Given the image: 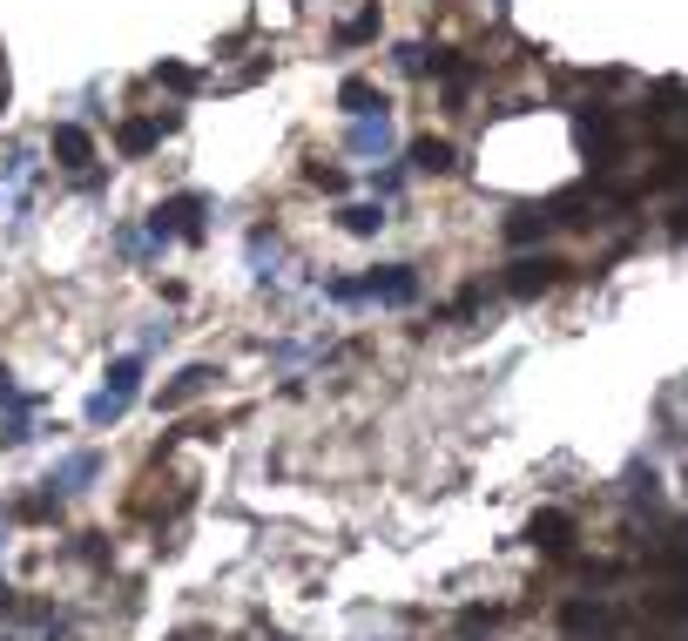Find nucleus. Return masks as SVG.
Here are the masks:
<instances>
[{"label":"nucleus","instance_id":"1","mask_svg":"<svg viewBox=\"0 0 688 641\" xmlns=\"http://www.w3.org/2000/svg\"><path fill=\"white\" fill-rule=\"evenodd\" d=\"M202 210H210V196H170L162 210H149V250L162 244H202Z\"/></svg>","mask_w":688,"mask_h":641},{"label":"nucleus","instance_id":"2","mask_svg":"<svg viewBox=\"0 0 688 641\" xmlns=\"http://www.w3.org/2000/svg\"><path fill=\"white\" fill-rule=\"evenodd\" d=\"M581 149H587L594 170H615L621 155H628V136H621V123H615V108H587V115H581Z\"/></svg>","mask_w":688,"mask_h":641},{"label":"nucleus","instance_id":"3","mask_svg":"<svg viewBox=\"0 0 688 641\" xmlns=\"http://www.w3.org/2000/svg\"><path fill=\"white\" fill-rule=\"evenodd\" d=\"M392 142H398V129H392V108L351 115V129H345V149H351V155H364V163H385V155H392Z\"/></svg>","mask_w":688,"mask_h":641},{"label":"nucleus","instance_id":"4","mask_svg":"<svg viewBox=\"0 0 688 641\" xmlns=\"http://www.w3.org/2000/svg\"><path fill=\"white\" fill-rule=\"evenodd\" d=\"M358 298L364 304H419V270L412 264H385L372 277H358Z\"/></svg>","mask_w":688,"mask_h":641},{"label":"nucleus","instance_id":"5","mask_svg":"<svg viewBox=\"0 0 688 641\" xmlns=\"http://www.w3.org/2000/svg\"><path fill=\"white\" fill-rule=\"evenodd\" d=\"M560 277H567V264H560V257H547V250H540V257H513L506 291H513V298H540V291H553V284H560Z\"/></svg>","mask_w":688,"mask_h":641},{"label":"nucleus","instance_id":"6","mask_svg":"<svg viewBox=\"0 0 688 641\" xmlns=\"http://www.w3.org/2000/svg\"><path fill=\"white\" fill-rule=\"evenodd\" d=\"M574 513H560V506H547V513H534V527H526V540H534L540 553H574Z\"/></svg>","mask_w":688,"mask_h":641},{"label":"nucleus","instance_id":"7","mask_svg":"<svg viewBox=\"0 0 688 641\" xmlns=\"http://www.w3.org/2000/svg\"><path fill=\"white\" fill-rule=\"evenodd\" d=\"M217 378H223L217 365H189V372H176L170 385H162V392H155V406H162V412H183V406H189V398H202V392H210Z\"/></svg>","mask_w":688,"mask_h":641},{"label":"nucleus","instance_id":"8","mask_svg":"<svg viewBox=\"0 0 688 641\" xmlns=\"http://www.w3.org/2000/svg\"><path fill=\"white\" fill-rule=\"evenodd\" d=\"M48 149H55L61 170H89V163H95V136L74 129V123H55V129H48Z\"/></svg>","mask_w":688,"mask_h":641},{"label":"nucleus","instance_id":"9","mask_svg":"<svg viewBox=\"0 0 688 641\" xmlns=\"http://www.w3.org/2000/svg\"><path fill=\"white\" fill-rule=\"evenodd\" d=\"M405 163H412L419 176H453L459 170V149L445 142V136H419L412 149H405Z\"/></svg>","mask_w":688,"mask_h":641},{"label":"nucleus","instance_id":"10","mask_svg":"<svg viewBox=\"0 0 688 641\" xmlns=\"http://www.w3.org/2000/svg\"><path fill=\"white\" fill-rule=\"evenodd\" d=\"M95 479H102V453H68V459L55 466V479H48V487L68 500V493H89Z\"/></svg>","mask_w":688,"mask_h":641},{"label":"nucleus","instance_id":"11","mask_svg":"<svg viewBox=\"0 0 688 641\" xmlns=\"http://www.w3.org/2000/svg\"><path fill=\"white\" fill-rule=\"evenodd\" d=\"M547 230H553L547 203H526V210H513V217H506V244H513V250H526V244H540Z\"/></svg>","mask_w":688,"mask_h":641},{"label":"nucleus","instance_id":"12","mask_svg":"<svg viewBox=\"0 0 688 641\" xmlns=\"http://www.w3.org/2000/svg\"><path fill=\"white\" fill-rule=\"evenodd\" d=\"M277 264H283L277 236H270V230H250V277H257V284H277V277H283Z\"/></svg>","mask_w":688,"mask_h":641},{"label":"nucleus","instance_id":"13","mask_svg":"<svg viewBox=\"0 0 688 641\" xmlns=\"http://www.w3.org/2000/svg\"><path fill=\"white\" fill-rule=\"evenodd\" d=\"M162 129H176V115H162V123H121V155H149L155 142H162Z\"/></svg>","mask_w":688,"mask_h":641},{"label":"nucleus","instance_id":"14","mask_svg":"<svg viewBox=\"0 0 688 641\" xmlns=\"http://www.w3.org/2000/svg\"><path fill=\"white\" fill-rule=\"evenodd\" d=\"M338 108H345V115H372V108H385V95H378V82L351 74V82H338Z\"/></svg>","mask_w":688,"mask_h":641},{"label":"nucleus","instance_id":"15","mask_svg":"<svg viewBox=\"0 0 688 641\" xmlns=\"http://www.w3.org/2000/svg\"><path fill=\"white\" fill-rule=\"evenodd\" d=\"M102 392H108V398H129V406H136V392H142V358H115Z\"/></svg>","mask_w":688,"mask_h":641},{"label":"nucleus","instance_id":"16","mask_svg":"<svg viewBox=\"0 0 688 641\" xmlns=\"http://www.w3.org/2000/svg\"><path fill=\"white\" fill-rule=\"evenodd\" d=\"M338 223H345L351 236H378L392 217H385V203H345V210H338Z\"/></svg>","mask_w":688,"mask_h":641},{"label":"nucleus","instance_id":"17","mask_svg":"<svg viewBox=\"0 0 688 641\" xmlns=\"http://www.w3.org/2000/svg\"><path fill=\"white\" fill-rule=\"evenodd\" d=\"M81 419H89V426L102 432V426H115V419H129V398H108V392H95L89 406H81Z\"/></svg>","mask_w":688,"mask_h":641},{"label":"nucleus","instance_id":"18","mask_svg":"<svg viewBox=\"0 0 688 641\" xmlns=\"http://www.w3.org/2000/svg\"><path fill=\"white\" fill-rule=\"evenodd\" d=\"M27 412H34V406H8V419H0V446H8V453L34 439V419H27Z\"/></svg>","mask_w":688,"mask_h":641},{"label":"nucleus","instance_id":"19","mask_svg":"<svg viewBox=\"0 0 688 641\" xmlns=\"http://www.w3.org/2000/svg\"><path fill=\"white\" fill-rule=\"evenodd\" d=\"M500 621H506L500 608H466V615H459V641H479V634H500Z\"/></svg>","mask_w":688,"mask_h":641},{"label":"nucleus","instance_id":"20","mask_svg":"<svg viewBox=\"0 0 688 641\" xmlns=\"http://www.w3.org/2000/svg\"><path fill=\"white\" fill-rule=\"evenodd\" d=\"M304 176H311V183H317V189H324V196H345V189H351V176H345V170H338V163H324V155H317V163H311V170H304Z\"/></svg>","mask_w":688,"mask_h":641},{"label":"nucleus","instance_id":"21","mask_svg":"<svg viewBox=\"0 0 688 641\" xmlns=\"http://www.w3.org/2000/svg\"><path fill=\"white\" fill-rule=\"evenodd\" d=\"M372 34H378V8H364L358 21L338 27V48H358V42H372Z\"/></svg>","mask_w":688,"mask_h":641},{"label":"nucleus","instance_id":"22","mask_svg":"<svg viewBox=\"0 0 688 641\" xmlns=\"http://www.w3.org/2000/svg\"><path fill=\"white\" fill-rule=\"evenodd\" d=\"M14 513H21V520H55V513H61V493H55V487H48V493H27Z\"/></svg>","mask_w":688,"mask_h":641},{"label":"nucleus","instance_id":"23","mask_svg":"<svg viewBox=\"0 0 688 641\" xmlns=\"http://www.w3.org/2000/svg\"><path fill=\"white\" fill-rule=\"evenodd\" d=\"M392 61H398V74H425V68H432V48H425V42H405Z\"/></svg>","mask_w":688,"mask_h":641},{"label":"nucleus","instance_id":"24","mask_svg":"<svg viewBox=\"0 0 688 641\" xmlns=\"http://www.w3.org/2000/svg\"><path fill=\"white\" fill-rule=\"evenodd\" d=\"M628 500H634V506H655V466H648V473L634 466V473H628Z\"/></svg>","mask_w":688,"mask_h":641},{"label":"nucleus","instance_id":"25","mask_svg":"<svg viewBox=\"0 0 688 641\" xmlns=\"http://www.w3.org/2000/svg\"><path fill=\"white\" fill-rule=\"evenodd\" d=\"M155 82H162V89H176V95H189V89H196V74L176 68V61H162V68H155Z\"/></svg>","mask_w":688,"mask_h":641},{"label":"nucleus","instance_id":"26","mask_svg":"<svg viewBox=\"0 0 688 641\" xmlns=\"http://www.w3.org/2000/svg\"><path fill=\"white\" fill-rule=\"evenodd\" d=\"M0 406H40V398H34V392H21V385L8 378V365H0Z\"/></svg>","mask_w":688,"mask_h":641},{"label":"nucleus","instance_id":"27","mask_svg":"<svg viewBox=\"0 0 688 641\" xmlns=\"http://www.w3.org/2000/svg\"><path fill=\"white\" fill-rule=\"evenodd\" d=\"M14 608H21V594H14L8 581H0V615H14Z\"/></svg>","mask_w":688,"mask_h":641},{"label":"nucleus","instance_id":"28","mask_svg":"<svg viewBox=\"0 0 688 641\" xmlns=\"http://www.w3.org/2000/svg\"><path fill=\"white\" fill-rule=\"evenodd\" d=\"M0 553H8V513H0Z\"/></svg>","mask_w":688,"mask_h":641},{"label":"nucleus","instance_id":"29","mask_svg":"<svg viewBox=\"0 0 688 641\" xmlns=\"http://www.w3.org/2000/svg\"><path fill=\"white\" fill-rule=\"evenodd\" d=\"M0 108H8V89H0Z\"/></svg>","mask_w":688,"mask_h":641},{"label":"nucleus","instance_id":"30","mask_svg":"<svg viewBox=\"0 0 688 641\" xmlns=\"http://www.w3.org/2000/svg\"><path fill=\"white\" fill-rule=\"evenodd\" d=\"M0 641H14V634H0Z\"/></svg>","mask_w":688,"mask_h":641},{"label":"nucleus","instance_id":"31","mask_svg":"<svg viewBox=\"0 0 688 641\" xmlns=\"http://www.w3.org/2000/svg\"><path fill=\"white\" fill-rule=\"evenodd\" d=\"M183 641H196V634H183Z\"/></svg>","mask_w":688,"mask_h":641}]
</instances>
